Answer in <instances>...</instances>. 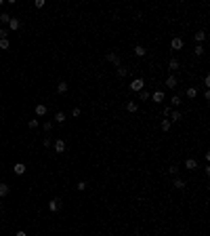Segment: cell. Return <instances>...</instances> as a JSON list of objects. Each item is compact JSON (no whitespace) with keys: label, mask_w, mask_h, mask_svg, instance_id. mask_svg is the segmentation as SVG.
I'll return each instance as SVG.
<instances>
[{"label":"cell","mask_w":210,"mask_h":236,"mask_svg":"<svg viewBox=\"0 0 210 236\" xmlns=\"http://www.w3.org/2000/svg\"><path fill=\"white\" fill-rule=\"evenodd\" d=\"M143 86H145V80L143 78H134L132 82H130V91H143Z\"/></svg>","instance_id":"obj_1"},{"label":"cell","mask_w":210,"mask_h":236,"mask_svg":"<svg viewBox=\"0 0 210 236\" xmlns=\"http://www.w3.org/2000/svg\"><path fill=\"white\" fill-rule=\"evenodd\" d=\"M170 46H172V51H181L183 46H185V40H183L181 36H174L172 42H170Z\"/></svg>","instance_id":"obj_2"},{"label":"cell","mask_w":210,"mask_h":236,"mask_svg":"<svg viewBox=\"0 0 210 236\" xmlns=\"http://www.w3.org/2000/svg\"><path fill=\"white\" fill-rule=\"evenodd\" d=\"M107 61L109 63H113L116 67H120L122 63H120V57H118V53H107Z\"/></svg>","instance_id":"obj_3"},{"label":"cell","mask_w":210,"mask_h":236,"mask_svg":"<svg viewBox=\"0 0 210 236\" xmlns=\"http://www.w3.org/2000/svg\"><path fill=\"white\" fill-rule=\"evenodd\" d=\"M19 28H21V21H19L17 17H11V21H9V30H11V32H17Z\"/></svg>","instance_id":"obj_4"},{"label":"cell","mask_w":210,"mask_h":236,"mask_svg":"<svg viewBox=\"0 0 210 236\" xmlns=\"http://www.w3.org/2000/svg\"><path fill=\"white\" fill-rule=\"evenodd\" d=\"M55 152H57V154H63V152H65V141H63V139H57V141H55Z\"/></svg>","instance_id":"obj_5"},{"label":"cell","mask_w":210,"mask_h":236,"mask_svg":"<svg viewBox=\"0 0 210 236\" xmlns=\"http://www.w3.org/2000/svg\"><path fill=\"white\" fill-rule=\"evenodd\" d=\"M134 55H137V57H145V55H147V49H145L143 44H137V46H134Z\"/></svg>","instance_id":"obj_6"},{"label":"cell","mask_w":210,"mask_h":236,"mask_svg":"<svg viewBox=\"0 0 210 236\" xmlns=\"http://www.w3.org/2000/svg\"><path fill=\"white\" fill-rule=\"evenodd\" d=\"M166 86H168V89H177V86H179L177 76H168V78H166Z\"/></svg>","instance_id":"obj_7"},{"label":"cell","mask_w":210,"mask_h":236,"mask_svg":"<svg viewBox=\"0 0 210 236\" xmlns=\"http://www.w3.org/2000/svg\"><path fill=\"white\" fill-rule=\"evenodd\" d=\"M181 120H183V114L177 112V110H172L170 112V122H181Z\"/></svg>","instance_id":"obj_8"},{"label":"cell","mask_w":210,"mask_h":236,"mask_svg":"<svg viewBox=\"0 0 210 236\" xmlns=\"http://www.w3.org/2000/svg\"><path fill=\"white\" fill-rule=\"evenodd\" d=\"M185 169H189V171L198 169V160H193V158H187V160H185Z\"/></svg>","instance_id":"obj_9"},{"label":"cell","mask_w":210,"mask_h":236,"mask_svg":"<svg viewBox=\"0 0 210 236\" xmlns=\"http://www.w3.org/2000/svg\"><path fill=\"white\" fill-rule=\"evenodd\" d=\"M151 99H153L156 103H162V101H164V93H162V91H156L153 95H151Z\"/></svg>","instance_id":"obj_10"},{"label":"cell","mask_w":210,"mask_h":236,"mask_svg":"<svg viewBox=\"0 0 210 236\" xmlns=\"http://www.w3.org/2000/svg\"><path fill=\"white\" fill-rule=\"evenodd\" d=\"M13 171H15L17 175H23V173H25V164H23V162H17L15 167H13Z\"/></svg>","instance_id":"obj_11"},{"label":"cell","mask_w":210,"mask_h":236,"mask_svg":"<svg viewBox=\"0 0 210 236\" xmlns=\"http://www.w3.org/2000/svg\"><path fill=\"white\" fill-rule=\"evenodd\" d=\"M11 192V188H9V183H0V198H4L7 194Z\"/></svg>","instance_id":"obj_12"},{"label":"cell","mask_w":210,"mask_h":236,"mask_svg":"<svg viewBox=\"0 0 210 236\" xmlns=\"http://www.w3.org/2000/svg\"><path fill=\"white\" fill-rule=\"evenodd\" d=\"M126 110H128L130 114H134V112L139 110V103H137V101H128V103H126Z\"/></svg>","instance_id":"obj_13"},{"label":"cell","mask_w":210,"mask_h":236,"mask_svg":"<svg viewBox=\"0 0 210 236\" xmlns=\"http://www.w3.org/2000/svg\"><path fill=\"white\" fill-rule=\"evenodd\" d=\"M36 116H46V106L44 103H38L36 106Z\"/></svg>","instance_id":"obj_14"},{"label":"cell","mask_w":210,"mask_h":236,"mask_svg":"<svg viewBox=\"0 0 210 236\" xmlns=\"http://www.w3.org/2000/svg\"><path fill=\"white\" fill-rule=\"evenodd\" d=\"M59 202H61L59 198H53V200L49 202V209H51V211H59Z\"/></svg>","instance_id":"obj_15"},{"label":"cell","mask_w":210,"mask_h":236,"mask_svg":"<svg viewBox=\"0 0 210 236\" xmlns=\"http://www.w3.org/2000/svg\"><path fill=\"white\" fill-rule=\"evenodd\" d=\"M170 125H172V122L168 120V118H164V120H162V125H160V127H162V131L166 133V131H170Z\"/></svg>","instance_id":"obj_16"},{"label":"cell","mask_w":210,"mask_h":236,"mask_svg":"<svg viewBox=\"0 0 210 236\" xmlns=\"http://www.w3.org/2000/svg\"><path fill=\"white\" fill-rule=\"evenodd\" d=\"M187 97H189V99H195V97H198V89L189 86V89H187Z\"/></svg>","instance_id":"obj_17"},{"label":"cell","mask_w":210,"mask_h":236,"mask_svg":"<svg viewBox=\"0 0 210 236\" xmlns=\"http://www.w3.org/2000/svg\"><path fill=\"white\" fill-rule=\"evenodd\" d=\"M168 67L172 70V72H174V70H179V59H174V57H172V59L168 61Z\"/></svg>","instance_id":"obj_18"},{"label":"cell","mask_w":210,"mask_h":236,"mask_svg":"<svg viewBox=\"0 0 210 236\" xmlns=\"http://www.w3.org/2000/svg\"><path fill=\"white\" fill-rule=\"evenodd\" d=\"M57 93H61V95H63V93H67V82H59V84H57Z\"/></svg>","instance_id":"obj_19"},{"label":"cell","mask_w":210,"mask_h":236,"mask_svg":"<svg viewBox=\"0 0 210 236\" xmlns=\"http://www.w3.org/2000/svg\"><path fill=\"white\" fill-rule=\"evenodd\" d=\"M174 188H177V190H183V188H185V181L177 177V179H174Z\"/></svg>","instance_id":"obj_20"},{"label":"cell","mask_w":210,"mask_h":236,"mask_svg":"<svg viewBox=\"0 0 210 236\" xmlns=\"http://www.w3.org/2000/svg\"><path fill=\"white\" fill-rule=\"evenodd\" d=\"M139 99H141V101H147V99H149V93H147V91H139Z\"/></svg>","instance_id":"obj_21"},{"label":"cell","mask_w":210,"mask_h":236,"mask_svg":"<svg viewBox=\"0 0 210 236\" xmlns=\"http://www.w3.org/2000/svg\"><path fill=\"white\" fill-rule=\"evenodd\" d=\"M63 120H65V114L63 112H57L55 114V122H63Z\"/></svg>","instance_id":"obj_22"},{"label":"cell","mask_w":210,"mask_h":236,"mask_svg":"<svg viewBox=\"0 0 210 236\" xmlns=\"http://www.w3.org/2000/svg\"><path fill=\"white\" fill-rule=\"evenodd\" d=\"M204 55V46L202 44H195V57H202Z\"/></svg>","instance_id":"obj_23"},{"label":"cell","mask_w":210,"mask_h":236,"mask_svg":"<svg viewBox=\"0 0 210 236\" xmlns=\"http://www.w3.org/2000/svg\"><path fill=\"white\" fill-rule=\"evenodd\" d=\"M204 38H206V34H204V32H198V34H195V44H200Z\"/></svg>","instance_id":"obj_24"},{"label":"cell","mask_w":210,"mask_h":236,"mask_svg":"<svg viewBox=\"0 0 210 236\" xmlns=\"http://www.w3.org/2000/svg\"><path fill=\"white\" fill-rule=\"evenodd\" d=\"M0 21H2V23H9V21H11V15H9V13H2V15H0Z\"/></svg>","instance_id":"obj_25"},{"label":"cell","mask_w":210,"mask_h":236,"mask_svg":"<svg viewBox=\"0 0 210 236\" xmlns=\"http://www.w3.org/2000/svg\"><path fill=\"white\" fill-rule=\"evenodd\" d=\"M7 36H9V30L0 28V40H7Z\"/></svg>","instance_id":"obj_26"},{"label":"cell","mask_w":210,"mask_h":236,"mask_svg":"<svg viewBox=\"0 0 210 236\" xmlns=\"http://www.w3.org/2000/svg\"><path fill=\"white\" fill-rule=\"evenodd\" d=\"M118 76H120V78H124V76H126V67H124V65H120V67H118Z\"/></svg>","instance_id":"obj_27"},{"label":"cell","mask_w":210,"mask_h":236,"mask_svg":"<svg viewBox=\"0 0 210 236\" xmlns=\"http://www.w3.org/2000/svg\"><path fill=\"white\" fill-rule=\"evenodd\" d=\"M42 127H44V131H46V133H49V131H53V122H49V120H46Z\"/></svg>","instance_id":"obj_28"},{"label":"cell","mask_w":210,"mask_h":236,"mask_svg":"<svg viewBox=\"0 0 210 236\" xmlns=\"http://www.w3.org/2000/svg\"><path fill=\"white\" fill-rule=\"evenodd\" d=\"M170 101H172V106H174V108H177V106H179V103H181V97H179V95H174V97H172V99H170Z\"/></svg>","instance_id":"obj_29"},{"label":"cell","mask_w":210,"mask_h":236,"mask_svg":"<svg viewBox=\"0 0 210 236\" xmlns=\"http://www.w3.org/2000/svg\"><path fill=\"white\" fill-rule=\"evenodd\" d=\"M76 188H78V192H82V190H86V183H84V181H78Z\"/></svg>","instance_id":"obj_30"},{"label":"cell","mask_w":210,"mask_h":236,"mask_svg":"<svg viewBox=\"0 0 210 236\" xmlns=\"http://www.w3.org/2000/svg\"><path fill=\"white\" fill-rule=\"evenodd\" d=\"M0 49H9V38L7 40H0Z\"/></svg>","instance_id":"obj_31"},{"label":"cell","mask_w":210,"mask_h":236,"mask_svg":"<svg viewBox=\"0 0 210 236\" xmlns=\"http://www.w3.org/2000/svg\"><path fill=\"white\" fill-rule=\"evenodd\" d=\"M38 127V120H36V118H32V120H30V129H36Z\"/></svg>","instance_id":"obj_32"},{"label":"cell","mask_w":210,"mask_h":236,"mask_svg":"<svg viewBox=\"0 0 210 236\" xmlns=\"http://www.w3.org/2000/svg\"><path fill=\"white\" fill-rule=\"evenodd\" d=\"M168 173H170V175H177V173H179V169H177V167H170V169H168Z\"/></svg>","instance_id":"obj_33"},{"label":"cell","mask_w":210,"mask_h":236,"mask_svg":"<svg viewBox=\"0 0 210 236\" xmlns=\"http://www.w3.org/2000/svg\"><path fill=\"white\" fill-rule=\"evenodd\" d=\"M72 116H80V108H74L72 110Z\"/></svg>","instance_id":"obj_34"},{"label":"cell","mask_w":210,"mask_h":236,"mask_svg":"<svg viewBox=\"0 0 210 236\" xmlns=\"http://www.w3.org/2000/svg\"><path fill=\"white\" fill-rule=\"evenodd\" d=\"M15 236H28V234H25V232H23V230H19V232H17Z\"/></svg>","instance_id":"obj_35"}]
</instances>
